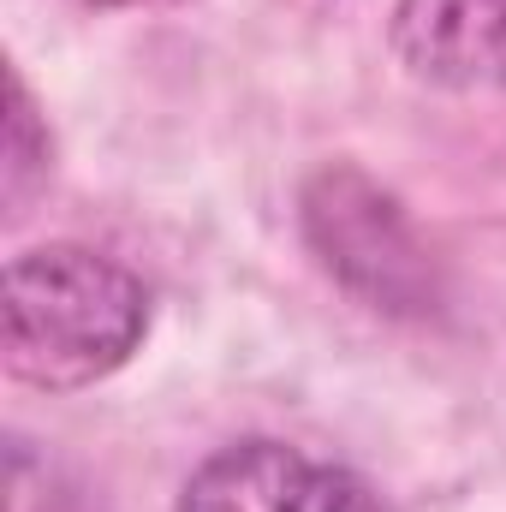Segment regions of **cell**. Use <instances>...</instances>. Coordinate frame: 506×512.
Segmentation results:
<instances>
[{"instance_id":"1","label":"cell","mask_w":506,"mask_h":512,"mask_svg":"<svg viewBox=\"0 0 506 512\" xmlns=\"http://www.w3.org/2000/svg\"><path fill=\"white\" fill-rule=\"evenodd\" d=\"M6 370L30 387H90L114 376L149 328V292L84 245H42L6 268Z\"/></svg>"},{"instance_id":"2","label":"cell","mask_w":506,"mask_h":512,"mask_svg":"<svg viewBox=\"0 0 506 512\" xmlns=\"http://www.w3.org/2000/svg\"><path fill=\"white\" fill-rule=\"evenodd\" d=\"M304 227H310V245L322 251V262L352 292H364L376 310H423L435 298L423 245L411 239L405 215L364 173H352V167L322 173L304 191Z\"/></svg>"},{"instance_id":"3","label":"cell","mask_w":506,"mask_h":512,"mask_svg":"<svg viewBox=\"0 0 506 512\" xmlns=\"http://www.w3.org/2000/svg\"><path fill=\"white\" fill-rule=\"evenodd\" d=\"M179 512H387L346 465L310 459L280 441H239L197 465Z\"/></svg>"},{"instance_id":"4","label":"cell","mask_w":506,"mask_h":512,"mask_svg":"<svg viewBox=\"0 0 506 512\" xmlns=\"http://www.w3.org/2000/svg\"><path fill=\"white\" fill-rule=\"evenodd\" d=\"M393 54L441 90H506V0H399Z\"/></svg>"},{"instance_id":"5","label":"cell","mask_w":506,"mask_h":512,"mask_svg":"<svg viewBox=\"0 0 506 512\" xmlns=\"http://www.w3.org/2000/svg\"><path fill=\"white\" fill-rule=\"evenodd\" d=\"M36 167H42V161H36V149H30V96H24V84L12 78V149H6V203H12V215H18V203H24Z\"/></svg>"},{"instance_id":"6","label":"cell","mask_w":506,"mask_h":512,"mask_svg":"<svg viewBox=\"0 0 506 512\" xmlns=\"http://www.w3.org/2000/svg\"><path fill=\"white\" fill-rule=\"evenodd\" d=\"M78 6H102V12H120V6H173V0H78Z\"/></svg>"}]
</instances>
